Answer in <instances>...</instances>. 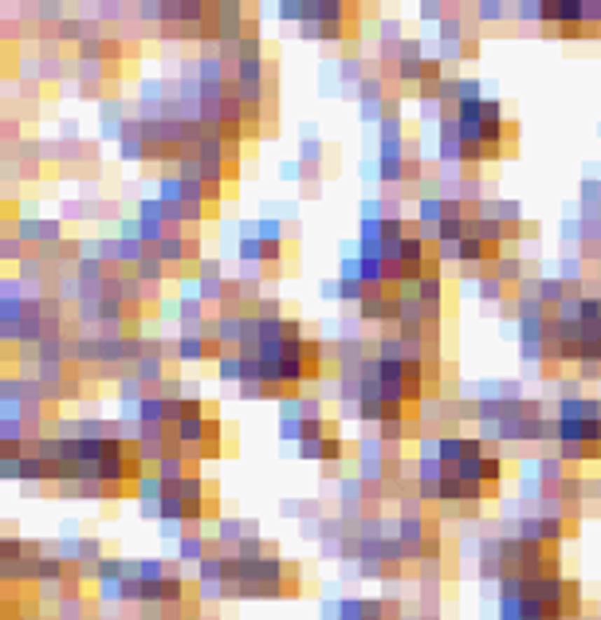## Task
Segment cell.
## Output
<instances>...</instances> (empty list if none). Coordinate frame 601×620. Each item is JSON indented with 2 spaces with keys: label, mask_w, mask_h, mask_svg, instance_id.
<instances>
[{
  "label": "cell",
  "mask_w": 601,
  "mask_h": 620,
  "mask_svg": "<svg viewBox=\"0 0 601 620\" xmlns=\"http://www.w3.org/2000/svg\"><path fill=\"white\" fill-rule=\"evenodd\" d=\"M224 346L209 341L205 334H177L170 341V361H221Z\"/></svg>",
  "instance_id": "1"
},
{
  "label": "cell",
  "mask_w": 601,
  "mask_h": 620,
  "mask_svg": "<svg viewBox=\"0 0 601 620\" xmlns=\"http://www.w3.org/2000/svg\"><path fill=\"white\" fill-rule=\"evenodd\" d=\"M558 421H601V397H574V400H558L554 409Z\"/></svg>",
  "instance_id": "2"
},
{
  "label": "cell",
  "mask_w": 601,
  "mask_h": 620,
  "mask_svg": "<svg viewBox=\"0 0 601 620\" xmlns=\"http://www.w3.org/2000/svg\"><path fill=\"white\" fill-rule=\"evenodd\" d=\"M126 122H130V114H126L122 99H114V94H111L106 102H99V126H102V138H122Z\"/></svg>",
  "instance_id": "3"
},
{
  "label": "cell",
  "mask_w": 601,
  "mask_h": 620,
  "mask_svg": "<svg viewBox=\"0 0 601 620\" xmlns=\"http://www.w3.org/2000/svg\"><path fill=\"white\" fill-rule=\"evenodd\" d=\"M134 275H138L146 287H165V283H170V263L158 255V248H150L146 251V260L134 267Z\"/></svg>",
  "instance_id": "4"
},
{
  "label": "cell",
  "mask_w": 601,
  "mask_h": 620,
  "mask_svg": "<svg viewBox=\"0 0 601 620\" xmlns=\"http://www.w3.org/2000/svg\"><path fill=\"white\" fill-rule=\"evenodd\" d=\"M476 295H480V302H488V307H491V302H495V307H503L507 299H515V290L507 287V283H503L495 271H488V275L476 283Z\"/></svg>",
  "instance_id": "5"
},
{
  "label": "cell",
  "mask_w": 601,
  "mask_h": 620,
  "mask_svg": "<svg viewBox=\"0 0 601 620\" xmlns=\"http://www.w3.org/2000/svg\"><path fill=\"white\" fill-rule=\"evenodd\" d=\"M495 275H499V279L507 283L511 290H519V283L527 279V275H531V263L519 260V255H511V251H503V260L495 263Z\"/></svg>",
  "instance_id": "6"
},
{
  "label": "cell",
  "mask_w": 601,
  "mask_h": 620,
  "mask_svg": "<svg viewBox=\"0 0 601 620\" xmlns=\"http://www.w3.org/2000/svg\"><path fill=\"white\" fill-rule=\"evenodd\" d=\"M570 299V287L558 279V275H542L539 279V302L546 310H562V302Z\"/></svg>",
  "instance_id": "7"
},
{
  "label": "cell",
  "mask_w": 601,
  "mask_h": 620,
  "mask_svg": "<svg viewBox=\"0 0 601 620\" xmlns=\"http://www.w3.org/2000/svg\"><path fill=\"white\" fill-rule=\"evenodd\" d=\"M134 421H138V424H170V404H165L158 393H150V397L138 404Z\"/></svg>",
  "instance_id": "8"
},
{
  "label": "cell",
  "mask_w": 601,
  "mask_h": 620,
  "mask_svg": "<svg viewBox=\"0 0 601 620\" xmlns=\"http://www.w3.org/2000/svg\"><path fill=\"white\" fill-rule=\"evenodd\" d=\"M464 448H468V436L464 432H452V436H441L436 440V456L444 460V467H456L464 460Z\"/></svg>",
  "instance_id": "9"
},
{
  "label": "cell",
  "mask_w": 601,
  "mask_h": 620,
  "mask_svg": "<svg viewBox=\"0 0 601 620\" xmlns=\"http://www.w3.org/2000/svg\"><path fill=\"white\" fill-rule=\"evenodd\" d=\"M417 224H424V228H441L444 224V197L441 192L417 200Z\"/></svg>",
  "instance_id": "10"
},
{
  "label": "cell",
  "mask_w": 601,
  "mask_h": 620,
  "mask_svg": "<svg viewBox=\"0 0 601 620\" xmlns=\"http://www.w3.org/2000/svg\"><path fill=\"white\" fill-rule=\"evenodd\" d=\"M586 609H581V585L574 577H566V593H562V620H581Z\"/></svg>",
  "instance_id": "11"
},
{
  "label": "cell",
  "mask_w": 601,
  "mask_h": 620,
  "mask_svg": "<svg viewBox=\"0 0 601 620\" xmlns=\"http://www.w3.org/2000/svg\"><path fill=\"white\" fill-rule=\"evenodd\" d=\"M134 499H138V502H161V499H165V479H161L158 471H150V475L134 487Z\"/></svg>",
  "instance_id": "12"
},
{
  "label": "cell",
  "mask_w": 601,
  "mask_h": 620,
  "mask_svg": "<svg viewBox=\"0 0 601 620\" xmlns=\"http://www.w3.org/2000/svg\"><path fill=\"white\" fill-rule=\"evenodd\" d=\"M216 373H221V381H236V385H240V381H244V358H240V350H224L221 361H216Z\"/></svg>",
  "instance_id": "13"
},
{
  "label": "cell",
  "mask_w": 601,
  "mask_h": 620,
  "mask_svg": "<svg viewBox=\"0 0 601 620\" xmlns=\"http://www.w3.org/2000/svg\"><path fill=\"white\" fill-rule=\"evenodd\" d=\"M515 4H503V0H480L476 4V20H483V24H499V20H507V12H511Z\"/></svg>",
  "instance_id": "14"
},
{
  "label": "cell",
  "mask_w": 601,
  "mask_h": 620,
  "mask_svg": "<svg viewBox=\"0 0 601 620\" xmlns=\"http://www.w3.org/2000/svg\"><path fill=\"white\" fill-rule=\"evenodd\" d=\"M436 36H441V43H464V40H468V24H464V16L452 12L448 20L436 28Z\"/></svg>",
  "instance_id": "15"
},
{
  "label": "cell",
  "mask_w": 601,
  "mask_h": 620,
  "mask_svg": "<svg viewBox=\"0 0 601 620\" xmlns=\"http://www.w3.org/2000/svg\"><path fill=\"white\" fill-rule=\"evenodd\" d=\"M197 581L200 585H212V581H224V554H209V558L197 565Z\"/></svg>",
  "instance_id": "16"
},
{
  "label": "cell",
  "mask_w": 601,
  "mask_h": 620,
  "mask_svg": "<svg viewBox=\"0 0 601 620\" xmlns=\"http://www.w3.org/2000/svg\"><path fill=\"white\" fill-rule=\"evenodd\" d=\"M558 279L562 283H586L590 279V271H586V260L581 255H570V260L558 263Z\"/></svg>",
  "instance_id": "17"
},
{
  "label": "cell",
  "mask_w": 601,
  "mask_h": 620,
  "mask_svg": "<svg viewBox=\"0 0 601 620\" xmlns=\"http://www.w3.org/2000/svg\"><path fill=\"white\" fill-rule=\"evenodd\" d=\"M28 251H32V248L20 240V236H0V260H4V263H12V267H16V263H20Z\"/></svg>",
  "instance_id": "18"
},
{
  "label": "cell",
  "mask_w": 601,
  "mask_h": 620,
  "mask_svg": "<svg viewBox=\"0 0 601 620\" xmlns=\"http://www.w3.org/2000/svg\"><path fill=\"white\" fill-rule=\"evenodd\" d=\"M138 577L150 581V585H153V581H165V577H170V561H161V558H141V561H138Z\"/></svg>",
  "instance_id": "19"
},
{
  "label": "cell",
  "mask_w": 601,
  "mask_h": 620,
  "mask_svg": "<svg viewBox=\"0 0 601 620\" xmlns=\"http://www.w3.org/2000/svg\"><path fill=\"white\" fill-rule=\"evenodd\" d=\"M495 220H499L503 228H515V224H527V220H523V209H519V200H495Z\"/></svg>",
  "instance_id": "20"
},
{
  "label": "cell",
  "mask_w": 601,
  "mask_h": 620,
  "mask_svg": "<svg viewBox=\"0 0 601 620\" xmlns=\"http://www.w3.org/2000/svg\"><path fill=\"white\" fill-rule=\"evenodd\" d=\"M342 460H346V440H342V432H331L322 440V463H342Z\"/></svg>",
  "instance_id": "21"
},
{
  "label": "cell",
  "mask_w": 601,
  "mask_h": 620,
  "mask_svg": "<svg viewBox=\"0 0 601 620\" xmlns=\"http://www.w3.org/2000/svg\"><path fill=\"white\" fill-rule=\"evenodd\" d=\"M378 141H405V118L389 114V118L378 126Z\"/></svg>",
  "instance_id": "22"
},
{
  "label": "cell",
  "mask_w": 601,
  "mask_h": 620,
  "mask_svg": "<svg viewBox=\"0 0 601 620\" xmlns=\"http://www.w3.org/2000/svg\"><path fill=\"white\" fill-rule=\"evenodd\" d=\"M578 197H581V209H601V181L593 177V173H590L586 181H581Z\"/></svg>",
  "instance_id": "23"
},
{
  "label": "cell",
  "mask_w": 601,
  "mask_h": 620,
  "mask_svg": "<svg viewBox=\"0 0 601 620\" xmlns=\"http://www.w3.org/2000/svg\"><path fill=\"white\" fill-rule=\"evenodd\" d=\"M456 475H460V483H483V456L480 460H460Z\"/></svg>",
  "instance_id": "24"
},
{
  "label": "cell",
  "mask_w": 601,
  "mask_h": 620,
  "mask_svg": "<svg viewBox=\"0 0 601 620\" xmlns=\"http://www.w3.org/2000/svg\"><path fill=\"white\" fill-rule=\"evenodd\" d=\"M251 314H256V318H263V322H279V318H287V314H283V299H263L260 307L251 310Z\"/></svg>",
  "instance_id": "25"
},
{
  "label": "cell",
  "mask_w": 601,
  "mask_h": 620,
  "mask_svg": "<svg viewBox=\"0 0 601 620\" xmlns=\"http://www.w3.org/2000/svg\"><path fill=\"white\" fill-rule=\"evenodd\" d=\"M385 570H389V565L381 558H361L358 561V577H366V581H385Z\"/></svg>",
  "instance_id": "26"
},
{
  "label": "cell",
  "mask_w": 601,
  "mask_h": 620,
  "mask_svg": "<svg viewBox=\"0 0 601 620\" xmlns=\"http://www.w3.org/2000/svg\"><path fill=\"white\" fill-rule=\"evenodd\" d=\"M511 12L519 16L523 24H527V20H531V24H542V0H519Z\"/></svg>",
  "instance_id": "27"
},
{
  "label": "cell",
  "mask_w": 601,
  "mask_h": 620,
  "mask_svg": "<svg viewBox=\"0 0 601 620\" xmlns=\"http://www.w3.org/2000/svg\"><path fill=\"white\" fill-rule=\"evenodd\" d=\"M275 12H279V20H295V24L307 20V8H303V0H279V4H275Z\"/></svg>",
  "instance_id": "28"
},
{
  "label": "cell",
  "mask_w": 601,
  "mask_h": 620,
  "mask_svg": "<svg viewBox=\"0 0 601 620\" xmlns=\"http://www.w3.org/2000/svg\"><path fill=\"white\" fill-rule=\"evenodd\" d=\"M578 381H581V385H590V381L597 385V381H601V358L581 361V365H578Z\"/></svg>",
  "instance_id": "29"
},
{
  "label": "cell",
  "mask_w": 601,
  "mask_h": 620,
  "mask_svg": "<svg viewBox=\"0 0 601 620\" xmlns=\"http://www.w3.org/2000/svg\"><path fill=\"white\" fill-rule=\"evenodd\" d=\"M460 102H483L480 79H460Z\"/></svg>",
  "instance_id": "30"
},
{
  "label": "cell",
  "mask_w": 601,
  "mask_h": 620,
  "mask_svg": "<svg viewBox=\"0 0 601 620\" xmlns=\"http://www.w3.org/2000/svg\"><path fill=\"white\" fill-rule=\"evenodd\" d=\"M295 448H299V456H303V460L322 463V440H299Z\"/></svg>",
  "instance_id": "31"
},
{
  "label": "cell",
  "mask_w": 601,
  "mask_h": 620,
  "mask_svg": "<svg viewBox=\"0 0 601 620\" xmlns=\"http://www.w3.org/2000/svg\"><path fill=\"white\" fill-rule=\"evenodd\" d=\"M240 400H268V389L260 381H240Z\"/></svg>",
  "instance_id": "32"
},
{
  "label": "cell",
  "mask_w": 601,
  "mask_h": 620,
  "mask_svg": "<svg viewBox=\"0 0 601 620\" xmlns=\"http://www.w3.org/2000/svg\"><path fill=\"white\" fill-rule=\"evenodd\" d=\"M299 40L322 43V24H319V20H303V24H299Z\"/></svg>",
  "instance_id": "33"
},
{
  "label": "cell",
  "mask_w": 601,
  "mask_h": 620,
  "mask_svg": "<svg viewBox=\"0 0 601 620\" xmlns=\"http://www.w3.org/2000/svg\"><path fill=\"white\" fill-rule=\"evenodd\" d=\"M483 122H507L503 118V102L499 99H483Z\"/></svg>",
  "instance_id": "34"
},
{
  "label": "cell",
  "mask_w": 601,
  "mask_h": 620,
  "mask_svg": "<svg viewBox=\"0 0 601 620\" xmlns=\"http://www.w3.org/2000/svg\"><path fill=\"white\" fill-rule=\"evenodd\" d=\"M319 290H322V299L342 302V279H322V283H319Z\"/></svg>",
  "instance_id": "35"
},
{
  "label": "cell",
  "mask_w": 601,
  "mask_h": 620,
  "mask_svg": "<svg viewBox=\"0 0 601 620\" xmlns=\"http://www.w3.org/2000/svg\"><path fill=\"white\" fill-rule=\"evenodd\" d=\"M0 479H16L20 483V460H0Z\"/></svg>",
  "instance_id": "36"
},
{
  "label": "cell",
  "mask_w": 601,
  "mask_h": 620,
  "mask_svg": "<svg viewBox=\"0 0 601 620\" xmlns=\"http://www.w3.org/2000/svg\"><path fill=\"white\" fill-rule=\"evenodd\" d=\"M460 59H480V40H476V36H468V40L460 43Z\"/></svg>",
  "instance_id": "37"
},
{
  "label": "cell",
  "mask_w": 601,
  "mask_h": 620,
  "mask_svg": "<svg viewBox=\"0 0 601 620\" xmlns=\"http://www.w3.org/2000/svg\"><path fill=\"white\" fill-rule=\"evenodd\" d=\"M334 475H342V463H322V479H334Z\"/></svg>",
  "instance_id": "38"
},
{
  "label": "cell",
  "mask_w": 601,
  "mask_h": 620,
  "mask_svg": "<svg viewBox=\"0 0 601 620\" xmlns=\"http://www.w3.org/2000/svg\"><path fill=\"white\" fill-rule=\"evenodd\" d=\"M200 620H221V617H216V612H205V617H200Z\"/></svg>",
  "instance_id": "39"
}]
</instances>
